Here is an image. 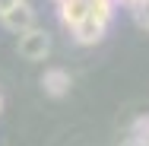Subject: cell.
Segmentation results:
<instances>
[{
  "label": "cell",
  "mask_w": 149,
  "mask_h": 146,
  "mask_svg": "<svg viewBox=\"0 0 149 146\" xmlns=\"http://www.w3.org/2000/svg\"><path fill=\"white\" fill-rule=\"evenodd\" d=\"M114 0H92V10L89 16L73 29V41L76 45H95L105 38V32L111 26V16H114Z\"/></svg>",
  "instance_id": "obj_1"
},
{
  "label": "cell",
  "mask_w": 149,
  "mask_h": 146,
  "mask_svg": "<svg viewBox=\"0 0 149 146\" xmlns=\"http://www.w3.org/2000/svg\"><path fill=\"white\" fill-rule=\"evenodd\" d=\"M16 51H19V57H26V60H45L51 54V35L45 29H38V26H32L29 32L19 35Z\"/></svg>",
  "instance_id": "obj_2"
},
{
  "label": "cell",
  "mask_w": 149,
  "mask_h": 146,
  "mask_svg": "<svg viewBox=\"0 0 149 146\" xmlns=\"http://www.w3.org/2000/svg\"><path fill=\"white\" fill-rule=\"evenodd\" d=\"M0 26L6 32H13V35H22V32H29L35 26V6H32L29 0H19L16 6H10L3 16H0Z\"/></svg>",
  "instance_id": "obj_3"
},
{
  "label": "cell",
  "mask_w": 149,
  "mask_h": 146,
  "mask_svg": "<svg viewBox=\"0 0 149 146\" xmlns=\"http://www.w3.org/2000/svg\"><path fill=\"white\" fill-rule=\"evenodd\" d=\"M73 86V80H70V73L63 70V67H48L45 73H41V89H45V95H51V98H63L67 92Z\"/></svg>",
  "instance_id": "obj_4"
},
{
  "label": "cell",
  "mask_w": 149,
  "mask_h": 146,
  "mask_svg": "<svg viewBox=\"0 0 149 146\" xmlns=\"http://www.w3.org/2000/svg\"><path fill=\"white\" fill-rule=\"evenodd\" d=\"M89 10H92V0H63V3H57V16L70 32L89 16Z\"/></svg>",
  "instance_id": "obj_5"
},
{
  "label": "cell",
  "mask_w": 149,
  "mask_h": 146,
  "mask_svg": "<svg viewBox=\"0 0 149 146\" xmlns=\"http://www.w3.org/2000/svg\"><path fill=\"white\" fill-rule=\"evenodd\" d=\"M130 13H133V22L149 32V0H136V3L130 6Z\"/></svg>",
  "instance_id": "obj_6"
},
{
  "label": "cell",
  "mask_w": 149,
  "mask_h": 146,
  "mask_svg": "<svg viewBox=\"0 0 149 146\" xmlns=\"http://www.w3.org/2000/svg\"><path fill=\"white\" fill-rule=\"evenodd\" d=\"M127 133H130V137H140V140H146V143H149V115H140L133 124H130Z\"/></svg>",
  "instance_id": "obj_7"
},
{
  "label": "cell",
  "mask_w": 149,
  "mask_h": 146,
  "mask_svg": "<svg viewBox=\"0 0 149 146\" xmlns=\"http://www.w3.org/2000/svg\"><path fill=\"white\" fill-rule=\"evenodd\" d=\"M120 146H149V143H146V140H140V137H130V133H127Z\"/></svg>",
  "instance_id": "obj_8"
},
{
  "label": "cell",
  "mask_w": 149,
  "mask_h": 146,
  "mask_svg": "<svg viewBox=\"0 0 149 146\" xmlns=\"http://www.w3.org/2000/svg\"><path fill=\"white\" fill-rule=\"evenodd\" d=\"M16 3H19V0H0V16H3L10 6H16Z\"/></svg>",
  "instance_id": "obj_9"
},
{
  "label": "cell",
  "mask_w": 149,
  "mask_h": 146,
  "mask_svg": "<svg viewBox=\"0 0 149 146\" xmlns=\"http://www.w3.org/2000/svg\"><path fill=\"white\" fill-rule=\"evenodd\" d=\"M0 108H3V98H0Z\"/></svg>",
  "instance_id": "obj_10"
},
{
  "label": "cell",
  "mask_w": 149,
  "mask_h": 146,
  "mask_svg": "<svg viewBox=\"0 0 149 146\" xmlns=\"http://www.w3.org/2000/svg\"><path fill=\"white\" fill-rule=\"evenodd\" d=\"M54 3H63V0H54Z\"/></svg>",
  "instance_id": "obj_11"
}]
</instances>
